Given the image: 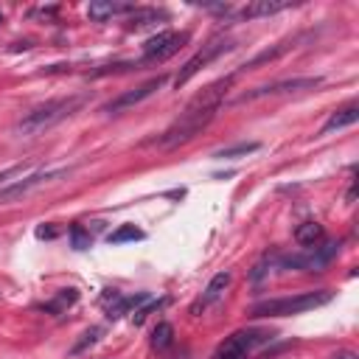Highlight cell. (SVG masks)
Returning a JSON list of instances; mask_svg holds the SVG:
<instances>
[{"label": "cell", "instance_id": "16", "mask_svg": "<svg viewBox=\"0 0 359 359\" xmlns=\"http://www.w3.org/2000/svg\"><path fill=\"white\" fill-rule=\"evenodd\" d=\"M289 48H292V42H289V39H286V42H278L275 48H266V50H261L258 56H252L250 62H244V65H241V70H252V67H258V65H266V62H275V59H278L280 53H286Z\"/></svg>", "mask_w": 359, "mask_h": 359}, {"label": "cell", "instance_id": "4", "mask_svg": "<svg viewBox=\"0 0 359 359\" xmlns=\"http://www.w3.org/2000/svg\"><path fill=\"white\" fill-rule=\"evenodd\" d=\"M269 339H272V331H264V328H241V331L230 334L216 348L213 359H247L255 348H261Z\"/></svg>", "mask_w": 359, "mask_h": 359}, {"label": "cell", "instance_id": "15", "mask_svg": "<svg viewBox=\"0 0 359 359\" xmlns=\"http://www.w3.org/2000/svg\"><path fill=\"white\" fill-rule=\"evenodd\" d=\"M356 118H359V107H356V104H348V107L337 109V112H334V115L325 121L323 135H328V132H334V129H345V126L356 123Z\"/></svg>", "mask_w": 359, "mask_h": 359}, {"label": "cell", "instance_id": "8", "mask_svg": "<svg viewBox=\"0 0 359 359\" xmlns=\"http://www.w3.org/2000/svg\"><path fill=\"white\" fill-rule=\"evenodd\" d=\"M185 42H188V34L160 31V34H154L143 42V62H163V59L174 56Z\"/></svg>", "mask_w": 359, "mask_h": 359}, {"label": "cell", "instance_id": "5", "mask_svg": "<svg viewBox=\"0 0 359 359\" xmlns=\"http://www.w3.org/2000/svg\"><path fill=\"white\" fill-rule=\"evenodd\" d=\"M230 48H233V39H230V36H213L210 42H205V45H202V48H199V50H196V53H194V56L180 67V73H177L174 84H177V87L188 84V81H191L202 67H208L213 59H219V56H222V53H227Z\"/></svg>", "mask_w": 359, "mask_h": 359}, {"label": "cell", "instance_id": "27", "mask_svg": "<svg viewBox=\"0 0 359 359\" xmlns=\"http://www.w3.org/2000/svg\"><path fill=\"white\" fill-rule=\"evenodd\" d=\"M36 236H39V238H53V236H56V230H53V227H39V230H36Z\"/></svg>", "mask_w": 359, "mask_h": 359}, {"label": "cell", "instance_id": "17", "mask_svg": "<svg viewBox=\"0 0 359 359\" xmlns=\"http://www.w3.org/2000/svg\"><path fill=\"white\" fill-rule=\"evenodd\" d=\"M294 241L300 247H314L317 241H323V227L317 222H303L297 230H294Z\"/></svg>", "mask_w": 359, "mask_h": 359}, {"label": "cell", "instance_id": "11", "mask_svg": "<svg viewBox=\"0 0 359 359\" xmlns=\"http://www.w3.org/2000/svg\"><path fill=\"white\" fill-rule=\"evenodd\" d=\"M135 8L137 6H132V3H118V0H95V3H90L87 6V14H90V20H95V22H107V20H112V17H123V14H135Z\"/></svg>", "mask_w": 359, "mask_h": 359}, {"label": "cell", "instance_id": "19", "mask_svg": "<svg viewBox=\"0 0 359 359\" xmlns=\"http://www.w3.org/2000/svg\"><path fill=\"white\" fill-rule=\"evenodd\" d=\"M157 20H165V14H163V11H154V8H135L129 28L140 31V28H149V25H154Z\"/></svg>", "mask_w": 359, "mask_h": 359}, {"label": "cell", "instance_id": "24", "mask_svg": "<svg viewBox=\"0 0 359 359\" xmlns=\"http://www.w3.org/2000/svg\"><path fill=\"white\" fill-rule=\"evenodd\" d=\"M98 337H101V328H98V325L87 328V331L81 334V339H79V342L73 345V353H81V351H84L87 345H95V342H98Z\"/></svg>", "mask_w": 359, "mask_h": 359}, {"label": "cell", "instance_id": "2", "mask_svg": "<svg viewBox=\"0 0 359 359\" xmlns=\"http://www.w3.org/2000/svg\"><path fill=\"white\" fill-rule=\"evenodd\" d=\"M84 104V95H67V98H50L39 107H34L31 112H25V118L17 123V135H42L50 126H56L59 121L70 118L79 107Z\"/></svg>", "mask_w": 359, "mask_h": 359}, {"label": "cell", "instance_id": "25", "mask_svg": "<svg viewBox=\"0 0 359 359\" xmlns=\"http://www.w3.org/2000/svg\"><path fill=\"white\" fill-rule=\"evenodd\" d=\"M70 238H73V247H76V250H87V247H90V233H87L81 224H73V227H70Z\"/></svg>", "mask_w": 359, "mask_h": 359}, {"label": "cell", "instance_id": "9", "mask_svg": "<svg viewBox=\"0 0 359 359\" xmlns=\"http://www.w3.org/2000/svg\"><path fill=\"white\" fill-rule=\"evenodd\" d=\"M337 250H339L337 241H325L323 247H314L306 255H289V258H283V266L286 269H323L337 255Z\"/></svg>", "mask_w": 359, "mask_h": 359}, {"label": "cell", "instance_id": "28", "mask_svg": "<svg viewBox=\"0 0 359 359\" xmlns=\"http://www.w3.org/2000/svg\"><path fill=\"white\" fill-rule=\"evenodd\" d=\"M334 359H359V356H356L353 351H337V353H334Z\"/></svg>", "mask_w": 359, "mask_h": 359}, {"label": "cell", "instance_id": "6", "mask_svg": "<svg viewBox=\"0 0 359 359\" xmlns=\"http://www.w3.org/2000/svg\"><path fill=\"white\" fill-rule=\"evenodd\" d=\"M67 174H70V168H39V171H31V174H25L22 180H17V182H11L8 188L0 191V205L17 202L20 196L31 194L34 188L48 185V182H53V180H59V177H67Z\"/></svg>", "mask_w": 359, "mask_h": 359}, {"label": "cell", "instance_id": "20", "mask_svg": "<svg viewBox=\"0 0 359 359\" xmlns=\"http://www.w3.org/2000/svg\"><path fill=\"white\" fill-rule=\"evenodd\" d=\"M258 149H261V143L250 140V143H236V146L219 149V151H213V157H216V160H230V157H247V154H252V151H258Z\"/></svg>", "mask_w": 359, "mask_h": 359}, {"label": "cell", "instance_id": "3", "mask_svg": "<svg viewBox=\"0 0 359 359\" xmlns=\"http://www.w3.org/2000/svg\"><path fill=\"white\" fill-rule=\"evenodd\" d=\"M334 294L328 289H317V292H300V294H289V297H272V300H261L250 309L252 317H292V314H303L311 311L317 306H325Z\"/></svg>", "mask_w": 359, "mask_h": 359}, {"label": "cell", "instance_id": "7", "mask_svg": "<svg viewBox=\"0 0 359 359\" xmlns=\"http://www.w3.org/2000/svg\"><path fill=\"white\" fill-rule=\"evenodd\" d=\"M323 79L320 76H303V79H283V81H275V84H264V87H255V90H247L236 98V104H244V101H255V98H264V95H280V93H300V90H314L320 87Z\"/></svg>", "mask_w": 359, "mask_h": 359}, {"label": "cell", "instance_id": "14", "mask_svg": "<svg viewBox=\"0 0 359 359\" xmlns=\"http://www.w3.org/2000/svg\"><path fill=\"white\" fill-rule=\"evenodd\" d=\"M230 286V272H219V275H213L210 278V283H208V289L202 292V297L191 306V311L194 314H199V309H208L210 303H216L222 294H224V289Z\"/></svg>", "mask_w": 359, "mask_h": 359}, {"label": "cell", "instance_id": "13", "mask_svg": "<svg viewBox=\"0 0 359 359\" xmlns=\"http://www.w3.org/2000/svg\"><path fill=\"white\" fill-rule=\"evenodd\" d=\"M292 3L289 0H252L236 11V20H255V17H269L278 11H286Z\"/></svg>", "mask_w": 359, "mask_h": 359}, {"label": "cell", "instance_id": "26", "mask_svg": "<svg viewBox=\"0 0 359 359\" xmlns=\"http://www.w3.org/2000/svg\"><path fill=\"white\" fill-rule=\"evenodd\" d=\"M160 306H163V300H149V303H146L143 309H137V311L132 314V320H135V325H140V323H143V320H146V317H149V314H151L154 309H160Z\"/></svg>", "mask_w": 359, "mask_h": 359}, {"label": "cell", "instance_id": "1", "mask_svg": "<svg viewBox=\"0 0 359 359\" xmlns=\"http://www.w3.org/2000/svg\"><path fill=\"white\" fill-rule=\"evenodd\" d=\"M233 79H236V76H224V79L210 81L205 90H199V93L185 104V109L177 115V121L160 135V146H163V149H177V146H182V143L194 140V137L216 118V112H219V107L224 104V95H227Z\"/></svg>", "mask_w": 359, "mask_h": 359}, {"label": "cell", "instance_id": "12", "mask_svg": "<svg viewBox=\"0 0 359 359\" xmlns=\"http://www.w3.org/2000/svg\"><path fill=\"white\" fill-rule=\"evenodd\" d=\"M101 303L107 306V317H109V320H118V317H121V314H126L129 309H135V306H140V303H149V294L121 297L115 289H109V292H104V294H101Z\"/></svg>", "mask_w": 359, "mask_h": 359}, {"label": "cell", "instance_id": "21", "mask_svg": "<svg viewBox=\"0 0 359 359\" xmlns=\"http://www.w3.org/2000/svg\"><path fill=\"white\" fill-rule=\"evenodd\" d=\"M171 339H174L171 323H157L154 331H151V348H154V351H165V348L171 345Z\"/></svg>", "mask_w": 359, "mask_h": 359}, {"label": "cell", "instance_id": "23", "mask_svg": "<svg viewBox=\"0 0 359 359\" xmlns=\"http://www.w3.org/2000/svg\"><path fill=\"white\" fill-rule=\"evenodd\" d=\"M76 300H79V292H76V289H62L59 297H56L53 303H48V309H50V311H62L65 306H73Z\"/></svg>", "mask_w": 359, "mask_h": 359}, {"label": "cell", "instance_id": "22", "mask_svg": "<svg viewBox=\"0 0 359 359\" xmlns=\"http://www.w3.org/2000/svg\"><path fill=\"white\" fill-rule=\"evenodd\" d=\"M137 238H143V230L135 224H121L118 230L109 233V244H123V241H137Z\"/></svg>", "mask_w": 359, "mask_h": 359}, {"label": "cell", "instance_id": "10", "mask_svg": "<svg viewBox=\"0 0 359 359\" xmlns=\"http://www.w3.org/2000/svg\"><path fill=\"white\" fill-rule=\"evenodd\" d=\"M165 84V76H157V79H149V81H143L140 87H135V90H129V93H121L115 101H109L107 107H104V112H121V109H129V107H135V104H140L143 98H149L151 93H157L160 87Z\"/></svg>", "mask_w": 359, "mask_h": 359}, {"label": "cell", "instance_id": "18", "mask_svg": "<svg viewBox=\"0 0 359 359\" xmlns=\"http://www.w3.org/2000/svg\"><path fill=\"white\" fill-rule=\"evenodd\" d=\"M31 168H34V160H22V163H14V165L3 168V171H0V191H3V188H8L11 182L22 180L25 174H31Z\"/></svg>", "mask_w": 359, "mask_h": 359}]
</instances>
